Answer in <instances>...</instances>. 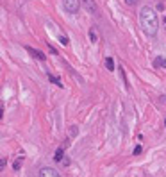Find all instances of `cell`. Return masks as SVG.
I'll return each mask as SVG.
<instances>
[{"instance_id":"obj_1","label":"cell","mask_w":166,"mask_h":177,"mask_svg":"<svg viewBox=\"0 0 166 177\" xmlns=\"http://www.w3.org/2000/svg\"><path fill=\"white\" fill-rule=\"evenodd\" d=\"M139 23L141 29L146 36H156L159 29V20H157V13L150 6H143L139 11Z\"/></svg>"},{"instance_id":"obj_2","label":"cell","mask_w":166,"mask_h":177,"mask_svg":"<svg viewBox=\"0 0 166 177\" xmlns=\"http://www.w3.org/2000/svg\"><path fill=\"white\" fill-rule=\"evenodd\" d=\"M62 6H64L66 13H70V14H75V13H79V7H81V0H62Z\"/></svg>"},{"instance_id":"obj_3","label":"cell","mask_w":166,"mask_h":177,"mask_svg":"<svg viewBox=\"0 0 166 177\" xmlns=\"http://www.w3.org/2000/svg\"><path fill=\"white\" fill-rule=\"evenodd\" d=\"M81 4L86 7L88 13H91V14L98 13V7H96V2H95V0H81Z\"/></svg>"},{"instance_id":"obj_4","label":"cell","mask_w":166,"mask_h":177,"mask_svg":"<svg viewBox=\"0 0 166 177\" xmlns=\"http://www.w3.org/2000/svg\"><path fill=\"white\" fill-rule=\"evenodd\" d=\"M25 50L31 54L32 57H36V59H40V61H45L47 59V56L41 52V50H36V48H32V47H25Z\"/></svg>"},{"instance_id":"obj_5","label":"cell","mask_w":166,"mask_h":177,"mask_svg":"<svg viewBox=\"0 0 166 177\" xmlns=\"http://www.w3.org/2000/svg\"><path fill=\"white\" fill-rule=\"evenodd\" d=\"M40 177H61V175L57 174V170L45 167V168H41V170H40Z\"/></svg>"},{"instance_id":"obj_6","label":"cell","mask_w":166,"mask_h":177,"mask_svg":"<svg viewBox=\"0 0 166 177\" xmlns=\"http://www.w3.org/2000/svg\"><path fill=\"white\" fill-rule=\"evenodd\" d=\"M154 66H156V68H163V70H166V59L163 57V56H156Z\"/></svg>"},{"instance_id":"obj_7","label":"cell","mask_w":166,"mask_h":177,"mask_svg":"<svg viewBox=\"0 0 166 177\" xmlns=\"http://www.w3.org/2000/svg\"><path fill=\"white\" fill-rule=\"evenodd\" d=\"M62 156H64V148L61 147V148H57V150H55V156H54V159L61 163V161H62Z\"/></svg>"},{"instance_id":"obj_8","label":"cell","mask_w":166,"mask_h":177,"mask_svg":"<svg viewBox=\"0 0 166 177\" xmlns=\"http://www.w3.org/2000/svg\"><path fill=\"white\" fill-rule=\"evenodd\" d=\"M23 161H25V157H23V156H20L18 159H16V161H14V163H13V168H14V170H20V168H21V165H23Z\"/></svg>"},{"instance_id":"obj_9","label":"cell","mask_w":166,"mask_h":177,"mask_svg":"<svg viewBox=\"0 0 166 177\" xmlns=\"http://www.w3.org/2000/svg\"><path fill=\"white\" fill-rule=\"evenodd\" d=\"M48 79H50V81H52L54 84H57L59 88H62V83H61V79H59L57 75H52V73H48Z\"/></svg>"},{"instance_id":"obj_10","label":"cell","mask_w":166,"mask_h":177,"mask_svg":"<svg viewBox=\"0 0 166 177\" xmlns=\"http://www.w3.org/2000/svg\"><path fill=\"white\" fill-rule=\"evenodd\" d=\"M105 68H107L109 72H113V70H114V61H113V57H107V59H105Z\"/></svg>"},{"instance_id":"obj_11","label":"cell","mask_w":166,"mask_h":177,"mask_svg":"<svg viewBox=\"0 0 166 177\" xmlns=\"http://www.w3.org/2000/svg\"><path fill=\"white\" fill-rule=\"evenodd\" d=\"M59 43H61V45H64V47H66V45H68V38H66V36H59Z\"/></svg>"},{"instance_id":"obj_12","label":"cell","mask_w":166,"mask_h":177,"mask_svg":"<svg viewBox=\"0 0 166 177\" xmlns=\"http://www.w3.org/2000/svg\"><path fill=\"white\" fill-rule=\"evenodd\" d=\"M89 40H91V41H96V32L93 31V29H91V31H89Z\"/></svg>"},{"instance_id":"obj_13","label":"cell","mask_w":166,"mask_h":177,"mask_svg":"<svg viewBox=\"0 0 166 177\" xmlns=\"http://www.w3.org/2000/svg\"><path fill=\"white\" fill-rule=\"evenodd\" d=\"M7 167V159H0V172Z\"/></svg>"},{"instance_id":"obj_14","label":"cell","mask_w":166,"mask_h":177,"mask_svg":"<svg viewBox=\"0 0 166 177\" xmlns=\"http://www.w3.org/2000/svg\"><path fill=\"white\" fill-rule=\"evenodd\" d=\"M125 4H127V6H134L136 2H138V0H123Z\"/></svg>"},{"instance_id":"obj_15","label":"cell","mask_w":166,"mask_h":177,"mask_svg":"<svg viewBox=\"0 0 166 177\" xmlns=\"http://www.w3.org/2000/svg\"><path fill=\"white\" fill-rule=\"evenodd\" d=\"M138 154H141V147H139V145L134 148V156H138Z\"/></svg>"},{"instance_id":"obj_16","label":"cell","mask_w":166,"mask_h":177,"mask_svg":"<svg viewBox=\"0 0 166 177\" xmlns=\"http://www.w3.org/2000/svg\"><path fill=\"white\" fill-rule=\"evenodd\" d=\"M161 104H166V97H161V100H159Z\"/></svg>"},{"instance_id":"obj_17","label":"cell","mask_w":166,"mask_h":177,"mask_svg":"<svg viewBox=\"0 0 166 177\" xmlns=\"http://www.w3.org/2000/svg\"><path fill=\"white\" fill-rule=\"evenodd\" d=\"M2 116H4V111H2V107H0V118H2Z\"/></svg>"},{"instance_id":"obj_18","label":"cell","mask_w":166,"mask_h":177,"mask_svg":"<svg viewBox=\"0 0 166 177\" xmlns=\"http://www.w3.org/2000/svg\"><path fill=\"white\" fill-rule=\"evenodd\" d=\"M164 124H166V120H164Z\"/></svg>"}]
</instances>
